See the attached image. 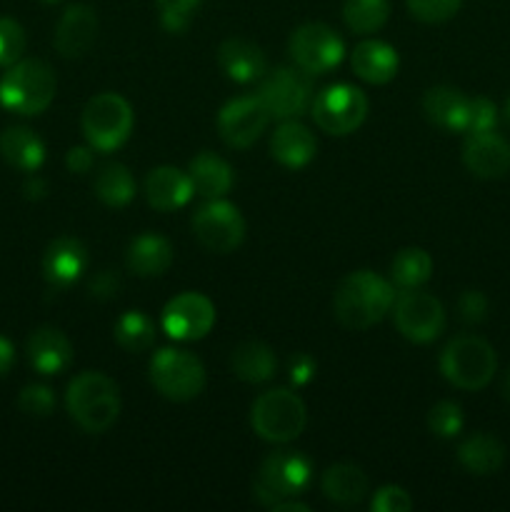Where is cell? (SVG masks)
Returning <instances> with one entry per match:
<instances>
[{"label":"cell","instance_id":"6da1fadb","mask_svg":"<svg viewBox=\"0 0 510 512\" xmlns=\"http://www.w3.org/2000/svg\"><path fill=\"white\" fill-rule=\"evenodd\" d=\"M395 288L370 270L345 275L333 295V313L348 330H368L393 310Z\"/></svg>","mask_w":510,"mask_h":512},{"label":"cell","instance_id":"7a4b0ae2","mask_svg":"<svg viewBox=\"0 0 510 512\" xmlns=\"http://www.w3.org/2000/svg\"><path fill=\"white\" fill-rule=\"evenodd\" d=\"M65 405L80 430L100 435L113 428L120 415L118 385L108 375L95 373V370L80 373L70 380Z\"/></svg>","mask_w":510,"mask_h":512},{"label":"cell","instance_id":"3957f363","mask_svg":"<svg viewBox=\"0 0 510 512\" xmlns=\"http://www.w3.org/2000/svg\"><path fill=\"white\" fill-rule=\"evenodd\" d=\"M55 73L45 60H18L0 80V103L20 115H38L53 103Z\"/></svg>","mask_w":510,"mask_h":512},{"label":"cell","instance_id":"277c9868","mask_svg":"<svg viewBox=\"0 0 510 512\" xmlns=\"http://www.w3.org/2000/svg\"><path fill=\"white\" fill-rule=\"evenodd\" d=\"M498 370V358L488 340L478 335H460L445 345L440 355V373L460 390H483Z\"/></svg>","mask_w":510,"mask_h":512},{"label":"cell","instance_id":"5b68a950","mask_svg":"<svg viewBox=\"0 0 510 512\" xmlns=\"http://www.w3.org/2000/svg\"><path fill=\"white\" fill-rule=\"evenodd\" d=\"M313 478V463L295 450L270 453L260 465V473L253 485V498L263 508L273 510L280 500L295 498L303 493Z\"/></svg>","mask_w":510,"mask_h":512},{"label":"cell","instance_id":"8992f818","mask_svg":"<svg viewBox=\"0 0 510 512\" xmlns=\"http://www.w3.org/2000/svg\"><path fill=\"white\" fill-rule=\"evenodd\" d=\"M83 135L100 153L118 150L133 133V108L118 93H100L83 108Z\"/></svg>","mask_w":510,"mask_h":512},{"label":"cell","instance_id":"52a82bcc","mask_svg":"<svg viewBox=\"0 0 510 512\" xmlns=\"http://www.w3.org/2000/svg\"><path fill=\"white\" fill-rule=\"evenodd\" d=\"M305 405L293 390L275 388L260 395L250 410V425L268 443H290L305 428Z\"/></svg>","mask_w":510,"mask_h":512},{"label":"cell","instance_id":"ba28073f","mask_svg":"<svg viewBox=\"0 0 510 512\" xmlns=\"http://www.w3.org/2000/svg\"><path fill=\"white\" fill-rule=\"evenodd\" d=\"M150 380L163 398L185 403L203 393L205 368L188 350L163 348L150 360Z\"/></svg>","mask_w":510,"mask_h":512},{"label":"cell","instance_id":"9c48e42d","mask_svg":"<svg viewBox=\"0 0 510 512\" xmlns=\"http://www.w3.org/2000/svg\"><path fill=\"white\" fill-rule=\"evenodd\" d=\"M315 125L330 135H348L363 125L368 115V98L360 88L348 83L320 90L310 103Z\"/></svg>","mask_w":510,"mask_h":512},{"label":"cell","instance_id":"30bf717a","mask_svg":"<svg viewBox=\"0 0 510 512\" xmlns=\"http://www.w3.org/2000/svg\"><path fill=\"white\" fill-rule=\"evenodd\" d=\"M393 320L398 333L410 343H433L445 328V310L435 295L410 288L395 295Z\"/></svg>","mask_w":510,"mask_h":512},{"label":"cell","instance_id":"8fae6325","mask_svg":"<svg viewBox=\"0 0 510 512\" xmlns=\"http://www.w3.org/2000/svg\"><path fill=\"white\" fill-rule=\"evenodd\" d=\"M295 65L308 75H325L343 60L345 45L340 35L325 23H305L293 30L288 45Z\"/></svg>","mask_w":510,"mask_h":512},{"label":"cell","instance_id":"7c38bea8","mask_svg":"<svg viewBox=\"0 0 510 512\" xmlns=\"http://www.w3.org/2000/svg\"><path fill=\"white\" fill-rule=\"evenodd\" d=\"M258 98L270 110V118L290 120L303 115L313 103L310 75L300 68H278L260 83Z\"/></svg>","mask_w":510,"mask_h":512},{"label":"cell","instance_id":"4fadbf2b","mask_svg":"<svg viewBox=\"0 0 510 512\" xmlns=\"http://www.w3.org/2000/svg\"><path fill=\"white\" fill-rule=\"evenodd\" d=\"M193 233L213 253H233L245 238V220L228 200L213 198L193 215Z\"/></svg>","mask_w":510,"mask_h":512},{"label":"cell","instance_id":"5bb4252c","mask_svg":"<svg viewBox=\"0 0 510 512\" xmlns=\"http://www.w3.org/2000/svg\"><path fill=\"white\" fill-rule=\"evenodd\" d=\"M270 123V110L258 95L235 98L218 113V133L230 148H250Z\"/></svg>","mask_w":510,"mask_h":512},{"label":"cell","instance_id":"9a60e30c","mask_svg":"<svg viewBox=\"0 0 510 512\" xmlns=\"http://www.w3.org/2000/svg\"><path fill=\"white\" fill-rule=\"evenodd\" d=\"M160 325L173 340H200L213 330L215 305L200 293H180L163 308Z\"/></svg>","mask_w":510,"mask_h":512},{"label":"cell","instance_id":"2e32d148","mask_svg":"<svg viewBox=\"0 0 510 512\" xmlns=\"http://www.w3.org/2000/svg\"><path fill=\"white\" fill-rule=\"evenodd\" d=\"M463 163L475 178H503L510 173V143L495 130L468 133L463 143Z\"/></svg>","mask_w":510,"mask_h":512},{"label":"cell","instance_id":"e0dca14e","mask_svg":"<svg viewBox=\"0 0 510 512\" xmlns=\"http://www.w3.org/2000/svg\"><path fill=\"white\" fill-rule=\"evenodd\" d=\"M98 13L95 8L85 3H75L60 15L58 25H55L53 45L63 58H80L93 48L95 38H98Z\"/></svg>","mask_w":510,"mask_h":512},{"label":"cell","instance_id":"ac0fdd59","mask_svg":"<svg viewBox=\"0 0 510 512\" xmlns=\"http://www.w3.org/2000/svg\"><path fill=\"white\" fill-rule=\"evenodd\" d=\"M88 263V248L78 238H70V235L55 238L43 255L45 283L50 285V290L70 288L88 270Z\"/></svg>","mask_w":510,"mask_h":512},{"label":"cell","instance_id":"d6986e66","mask_svg":"<svg viewBox=\"0 0 510 512\" xmlns=\"http://www.w3.org/2000/svg\"><path fill=\"white\" fill-rule=\"evenodd\" d=\"M193 195L195 190L190 175L173 165H160V168L150 170L145 178V198L155 210H163V213L183 208Z\"/></svg>","mask_w":510,"mask_h":512},{"label":"cell","instance_id":"ffe728a7","mask_svg":"<svg viewBox=\"0 0 510 512\" xmlns=\"http://www.w3.org/2000/svg\"><path fill=\"white\" fill-rule=\"evenodd\" d=\"M28 360L38 373L60 375L73 365V345L58 328H38L28 338Z\"/></svg>","mask_w":510,"mask_h":512},{"label":"cell","instance_id":"44dd1931","mask_svg":"<svg viewBox=\"0 0 510 512\" xmlns=\"http://www.w3.org/2000/svg\"><path fill=\"white\" fill-rule=\"evenodd\" d=\"M270 153L285 168H305L318 153V140L298 120H285L270 138Z\"/></svg>","mask_w":510,"mask_h":512},{"label":"cell","instance_id":"7402d4cb","mask_svg":"<svg viewBox=\"0 0 510 512\" xmlns=\"http://www.w3.org/2000/svg\"><path fill=\"white\" fill-rule=\"evenodd\" d=\"M218 65L235 83H253L265 75V53L260 45L243 38H228L218 48Z\"/></svg>","mask_w":510,"mask_h":512},{"label":"cell","instance_id":"603a6c76","mask_svg":"<svg viewBox=\"0 0 510 512\" xmlns=\"http://www.w3.org/2000/svg\"><path fill=\"white\" fill-rule=\"evenodd\" d=\"M350 63H353L355 75L360 80L385 85L398 75L400 58L393 45L383 43V40H363V43L355 45Z\"/></svg>","mask_w":510,"mask_h":512},{"label":"cell","instance_id":"cb8c5ba5","mask_svg":"<svg viewBox=\"0 0 510 512\" xmlns=\"http://www.w3.org/2000/svg\"><path fill=\"white\" fill-rule=\"evenodd\" d=\"M125 263H128L130 273L140 275V278H158L173 263V245L163 235H138L130 240L128 250H125Z\"/></svg>","mask_w":510,"mask_h":512},{"label":"cell","instance_id":"d4e9b609","mask_svg":"<svg viewBox=\"0 0 510 512\" xmlns=\"http://www.w3.org/2000/svg\"><path fill=\"white\" fill-rule=\"evenodd\" d=\"M468 103L470 98H465L458 88H450V85H438V88H430L423 98V113L438 128L450 130V133H465V120H468Z\"/></svg>","mask_w":510,"mask_h":512},{"label":"cell","instance_id":"484cf974","mask_svg":"<svg viewBox=\"0 0 510 512\" xmlns=\"http://www.w3.org/2000/svg\"><path fill=\"white\" fill-rule=\"evenodd\" d=\"M0 155L8 165L23 170V173H35L45 160V145L30 128L15 125L0 133Z\"/></svg>","mask_w":510,"mask_h":512},{"label":"cell","instance_id":"4316f807","mask_svg":"<svg viewBox=\"0 0 510 512\" xmlns=\"http://www.w3.org/2000/svg\"><path fill=\"white\" fill-rule=\"evenodd\" d=\"M188 175L193 180V190L203 198H223L233 188V168L215 153H200L190 160Z\"/></svg>","mask_w":510,"mask_h":512},{"label":"cell","instance_id":"83f0119b","mask_svg":"<svg viewBox=\"0 0 510 512\" xmlns=\"http://www.w3.org/2000/svg\"><path fill=\"white\" fill-rule=\"evenodd\" d=\"M320 490H323L330 503L350 508V505L360 503L368 493V475L355 468V465L338 463L325 470L323 480H320Z\"/></svg>","mask_w":510,"mask_h":512},{"label":"cell","instance_id":"f1b7e54d","mask_svg":"<svg viewBox=\"0 0 510 512\" xmlns=\"http://www.w3.org/2000/svg\"><path fill=\"white\" fill-rule=\"evenodd\" d=\"M458 460L468 473L493 475L498 473L505 460V448L498 438L488 433H475L463 440L458 448Z\"/></svg>","mask_w":510,"mask_h":512},{"label":"cell","instance_id":"f546056e","mask_svg":"<svg viewBox=\"0 0 510 512\" xmlns=\"http://www.w3.org/2000/svg\"><path fill=\"white\" fill-rule=\"evenodd\" d=\"M230 365H233V373L238 375L240 380L253 385L268 383V380L275 375V370H278L275 353L265 343H258V340L240 343L238 348L233 350Z\"/></svg>","mask_w":510,"mask_h":512},{"label":"cell","instance_id":"4dcf8cb0","mask_svg":"<svg viewBox=\"0 0 510 512\" xmlns=\"http://www.w3.org/2000/svg\"><path fill=\"white\" fill-rule=\"evenodd\" d=\"M93 190L110 208H123L135 198V178L130 170L120 163H108L95 175Z\"/></svg>","mask_w":510,"mask_h":512},{"label":"cell","instance_id":"1f68e13d","mask_svg":"<svg viewBox=\"0 0 510 512\" xmlns=\"http://www.w3.org/2000/svg\"><path fill=\"white\" fill-rule=\"evenodd\" d=\"M433 260L423 248H403L390 263V278L400 290L420 288L430 280Z\"/></svg>","mask_w":510,"mask_h":512},{"label":"cell","instance_id":"d6a6232c","mask_svg":"<svg viewBox=\"0 0 510 512\" xmlns=\"http://www.w3.org/2000/svg\"><path fill=\"white\" fill-rule=\"evenodd\" d=\"M115 340L128 353H143L155 343V323L143 310H128L115 320Z\"/></svg>","mask_w":510,"mask_h":512},{"label":"cell","instance_id":"836d02e7","mask_svg":"<svg viewBox=\"0 0 510 512\" xmlns=\"http://www.w3.org/2000/svg\"><path fill=\"white\" fill-rule=\"evenodd\" d=\"M390 15L388 0H345L343 20L353 33L368 35L385 25Z\"/></svg>","mask_w":510,"mask_h":512},{"label":"cell","instance_id":"e575fe53","mask_svg":"<svg viewBox=\"0 0 510 512\" xmlns=\"http://www.w3.org/2000/svg\"><path fill=\"white\" fill-rule=\"evenodd\" d=\"M430 433L438 438H455L463 430V410L453 400H440L428 413Z\"/></svg>","mask_w":510,"mask_h":512},{"label":"cell","instance_id":"d590c367","mask_svg":"<svg viewBox=\"0 0 510 512\" xmlns=\"http://www.w3.org/2000/svg\"><path fill=\"white\" fill-rule=\"evenodd\" d=\"M25 50V30L20 28L18 20L0 18V65L10 68L18 63Z\"/></svg>","mask_w":510,"mask_h":512},{"label":"cell","instance_id":"8d00e7d4","mask_svg":"<svg viewBox=\"0 0 510 512\" xmlns=\"http://www.w3.org/2000/svg\"><path fill=\"white\" fill-rule=\"evenodd\" d=\"M18 408L30 418H48L55 408V395L48 385H28L20 390Z\"/></svg>","mask_w":510,"mask_h":512},{"label":"cell","instance_id":"74e56055","mask_svg":"<svg viewBox=\"0 0 510 512\" xmlns=\"http://www.w3.org/2000/svg\"><path fill=\"white\" fill-rule=\"evenodd\" d=\"M460 3L463 0H408V10L423 23H443L458 13Z\"/></svg>","mask_w":510,"mask_h":512},{"label":"cell","instance_id":"f35d334b","mask_svg":"<svg viewBox=\"0 0 510 512\" xmlns=\"http://www.w3.org/2000/svg\"><path fill=\"white\" fill-rule=\"evenodd\" d=\"M498 125V108L488 98H470L465 133H488Z\"/></svg>","mask_w":510,"mask_h":512},{"label":"cell","instance_id":"ab89813d","mask_svg":"<svg viewBox=\"0 0 510 512\" xmlns=\"http://www.w3.org/2000/svg\"><path fill=\"white\" fill-rule=\"evenodd\" d=\"M160 23L168 33H183L190 25V18L195 13V5L188 0H158Z\"/></svg>","mask_w":510,"mask_h":512},{"label":"cell","instance_id":"60d3db41","mask_svg":"<svg viewBox=\"0 0 510 512\" xmlns=\"http://www.w3.org/2000/svg\"><path fill=\"white\" fill-rule=\"evenodd\" d=\"M370 508L373 512H405L413 508V498L408 495V490L398 488V485H383L375 493Z\"/></svg>","mask_w":510,"mask_h":512},{"label":"cell","instance_id":"b9f144b4","mask_svg":"<svg viewBox=\"0 0 510 512\" xmlns=\"http://www.w3.org/2000/svg\"><path fill=\"white\" fill-rule=\"evenodd\" d=\"M458 313L465 323H483L488 315V298L480 290H465L458 298Z\"/></svg>","mask_w":510,"mask_h":512},{"label":"cell","instance_id":"7bdbcfd3","mask_svg":"<svg viewBox=\"0 0 510 512\" xmlns=\"http://www.w3.org/2000/svg\"><path fill=\"white\" fill-rule=\"evenodd\" d=\"M120 288H123V280H120V275L115 273V270H100V273H95L93 278H90V295L98 300H113L118 298Z\"/></svg>","mask_w":510,"mask_h":512},{"label":"cell","instance_id":"ee69618b","mask_svg":"<svg viewBox=\"0 0 510 512\" xmlns=\"http://www.w3.org/2000/svg\"><path fill=\"white\" fill-rule=\"evenodd\" d=\"M318 373V363L308 353H295L288 365V378L293 385H308Z\"/></svg>","mask_w":510,"mask_h":512},{"label":"cell","instance_id":"f6af8a7d","mask_svg":"<svg viewBox=\"0 0 510 512\" xmlns=\"http://www.w3.org/2000/svg\"><path fill=\"white\" fill-rule=\"evenodd\" d=\"M93 150H95L93 145H88V148H85V145H78V148H70L68 150V158H65V165H68L70 173H75V175L88 173V170L93 168V163H95Z\"/></svg>","mask_w":510,"mask_h":512},{"label":"cell","instance_id":"bcb514c9","mask_svg":"<svg viewBox=\"0 0 510 512\" xmlns=\"http://www.w3.org/2000/svg\"><path fill=\"white\" fill-rule=\"evenodd\" d=\"M23 193L28 200H43L48 195V183L43 178H38V175H33V178L25 180Z\"/></svg>","mask_w":510,"mask_h":512},{"label":"cell","instance_id":"7dc6e473","mask_svg":"<svg viewBox=\"0 0 510 512\" xmlns=\"http://www.w3.org/2000/svg\"><path fill=\"white\" fill-rule=\"evenodd\" d=\"M13 363H15V350H13V345H10V340L0 338V378L10 373V368H13Z\"/></svg>","mask_w":510,"mask_h":512},{"label":"cell","instance_id":"c3c4849f","mask_svg":"<svg viewBox=\"0 0 510 512\" xmlns=\"http://www.w3.org/2000/svg\"><path fill=\"white\" fill-rule=\"evenodd\" d=\"M308 510H310L308 505L298 503V500H293V498L280 500V503L273 508V512H308Z\"/></svg>","mask_w":510,"mask_h":512},{"label":"cell","instance_id":"681fc988","mask_svg":"<svg viewBox=\"0 0 510 512\" xmlns=\"http://www.w3.org/2000/svg\"><path fill=\"white\" fill-rule=\"evenodd\" d=\"M503 395L510 400V370L505 373V378H503Z\"/></svg>","mask_w":510,"mask_h":512},{"label":"cell","instance_id":"f907efd6","mask_svg":"<svg viewBox=\"0 0 510 512\" xmlns=\"http://www.w3.org/2000/svg\"><path fill=\"white\" fill-rule=\"evenodd\" d=\"M505 123H508V128H510V98L505 100Z\"/></svg>","mask_w":510,"mask_h":512},{"label":"cell","instance_id":"816d5d0a","mask_svg":"<svg viewBox=\"0 0 510 512\" xmlns=\"http://www.w3.org/2000/svg\"><path fill=\"white\" fill-rule=\"evenodd\" d=\"M188 3H193V5H195V8H198V5H200V3H203V0H188Z\"/></svg>","mask_w":510,"mask_h":512},{"label":"cell","instance_id":"f5cc1de1","mask_svg":"<svg viewBox=\"0 0 510 512\" xmlns=\"http://www.w3.org/2000/svg\"><path fill=\"white\" fill-rule=\"evenodd\" d=\"M43 3H50V5H53V3H60V0H43Z\"/></svg>","mask_w":510,"mask_h":512}]
</instances>
